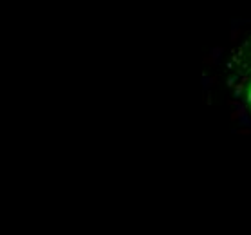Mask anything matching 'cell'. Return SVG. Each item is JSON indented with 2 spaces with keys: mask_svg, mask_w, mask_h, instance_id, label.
<instances>
[{
  "mask_svg": "<svg viewBox=\"0 0 251 235\" xmlns=\"http://www.w3.org/2000/svg\"><path fill=\"white\" fill-rule=\"evenodd\" d=\"M244 100H246V104L250 105V109H251V69H250V75H248V78L244 80Z\"/></svg>",
  "mask_w": 251,
  "mask_h": 235,
  "instance_id": "6da1fadb",
  "label": "cell"
}]
</instances>
